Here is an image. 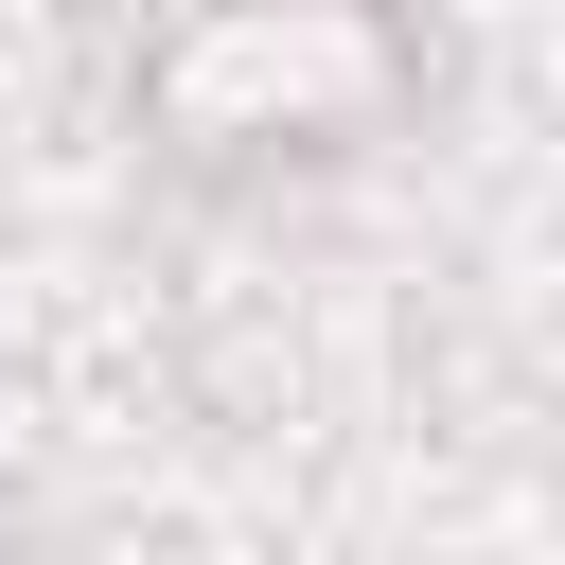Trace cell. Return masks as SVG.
Segmentation results:
<instances>
[{"mask_svg": "<svg viewBox=\"0 0 565 565\" xmlns=\"http://www.w3.org/2000/svg\"><path fill=\"white\" fill-rule=\"evenodd\" d=\"M406 106V35L371 0H212L159 53V124L177 141H371Z\"/></svg>", "mask_w": 565, "mask_h": 565, "instance_id": "obj_1", "label": "cell"}]
</instances>
